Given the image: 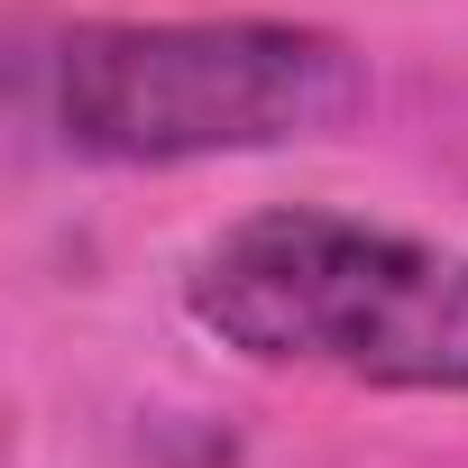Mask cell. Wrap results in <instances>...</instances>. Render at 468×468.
I'll return each instance as SVG.
<instances>
[{"label": "cell", "mask_w": 468, "mask_h": 468, "mask_svg": "<svg viewBox=\"0 0 468 468\" xmlns=\"http://www.w3.org/2000/svg\"><path fill=\"white\" fill-rule=\"evenodd\" d=\"M184 313L258 367L468 395V258L358 211L285 202L229 220L184 276Z\"/></svg>", "instance_id": "6da1fadb"}, {"label": "cell", "mask_w": 468, "mask_h": 468, "mask_svg": "<svg viewBox=\"0 0 468 468\" xmlns=\"http://www.w3.org/2000/svg\"><path fill=\"white\" fill-rule=\"evenodd\" d=\"M367 65L303 19H83L47 56L56 138L92 165H202L331 138Z\"/></svg>", "instance_id": "7a4b0ae2"}]
</instances>
